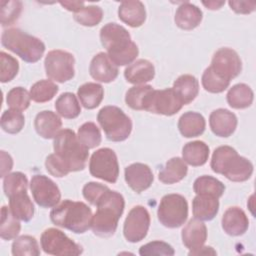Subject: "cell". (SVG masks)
Here are the masks:
<instances>
[{
	"label": "cell",
	"mask_w": 256,
	"mask_h": 256,
	"mask_svg": "<svg viewBox=\"0 0 256 256\" xmlns=\"http://www.w3.org/2000/svg\"><path fill=\"white\" fill-rule=\"evenodd\" d=\"M118 16L122 22L130 27H140L146 19L144 4L138 0L122 1L118 8Z\"/></svg>",
	"instance_id": "44dd1931"
},
{
	"label": "cell",
	"mask_w": 256,
	"mask_h": 256,
	"mask_svg": "<svg viewBox=\"0 0 256 256\" xmlns=\"http://www.w3.org/2000/svg\"><path fill=\"white\" fill-rule=\"evenodd\" d=\"M205 118L197 112H186L181 115L178 121V129L186 138L200 136L205 131Z\"/></svg>",
	"instance_id": "484cf974"
},
{
	"label": "cell",
	"mask_w": 256,
	"mask_h": 256,
	"mask_svg": "<svg viewBox=\"0 0 256 256\" xmlns=\"http://www.w3.org/2000/svg\"><path fill=\"white\" fill-rule=\"evenodd\" d=\"M60 4L67 10L72 11L74 13H76L78 10H80L82 7H84L83 1H61Z\"/></svg>",
	"instance_id": "f5cc1de1"
},
{
	"label": "cell",
	"mask_w": 256,
	"mask_h": 256,
	"mask_svg": "<svg viewBox=\"0 0 256 256\" xmlns=\"http://www.w3.org/2000/svg\"><path fill=\"white\" fill-rule=\"evenodd\" d=\"M181 237L184 246L190 250V255L204 245L207 239L206 225L199 219H191L183 228Z\"/></svg>",
	"instance_id": "d6986e66"
},
{
	"label": "cell",
	"mask_w": 256,
	"mask_h": 256,
	"mask_svg": "<svg viewBox=\"0 0 256 256\" xmlns=\"http://www.w3.org/2000/svg\"><path fill=\"white\" fill-rule=\"evenodd\" d=\"M1 128L9 133L16 134L19 133L25 124V117L21 111L9 109L5 110L1 116Z\"/></svg>",
	"instance_id": "f35d334b"
},
{
	"label": "cell",
	"mask_w": 256,
	"mask_h": 256,
	"mask_svg": "<svg viewBox=\"0 0 256 256\" xmlns=\"http://www.w3.org/2000/svg\"><path fill=\"white\" fill-rule=\"evenodd\" d=\"M9 198V209L19 220L28 222L34 215V205L27 194V191L18 192Z\"/></svg>",
	"instance_id": "83f0119b"
},
{
	"label": "cell",
	"mask_w": 256,
	"mask_h": 256,
	"mask_svg": "<svg viewBox=\"0 0 256 256\" xmlns=\"http://www.w3.org/2000/svg\"><path fill=\"white\" fill-rule=\"evenodd\" d=\"M55 109L57 113L66 119H74L81 113L80 103L77 97L70 92L61 94L55 102Z\"/></svg>",
	"instance_id": "836d02e7"
},
{
	"label": "cell",
	"mask_w": 256,
	"mask_h": 256,
	"mask_svg": "<svg viewBox=\"0 0 256 256\" xmlns=\"http://www.w3.org/2000/svg\"><path fill=\"white\" fill-rule=\"evenodd\" d=\"M109 188L105 185L96 182H88L84 185L82 193L84 198L91 203L92 205H96L102 195L108 190Z\"/></svg>",
	"instance_id": "c3c4849f"
},
{
	"label": "cell",
	"mask_w": 256,
	"mask_h": 256,
	"mask_svg": "<svg viewBox=\"0 0 256 256\" xmlns=\"http://www.w3.org/2000/svg\"><path fill=\"white\" fill-rule=\"evenodd\" d=\"M45 167L46 170L55 177H64L70 173L54 153L47 156Z\"/></svg>",
	"instance_id": "681fc988"
},
{
	"label": "cell",
	"mask_w": 256,
	"mask_h": 256,
	"mask_svg": "<svg viewBox=\"0 0 256 256\" xmlns=\"http://www.w3.org/2000/svg\"><path fill=\"white\" fill-rule=\"evenodd\" d=\"M253 99L254 93L252 89L244 83L232 86L227 93V102L234 109H244L251 106Z\"/></svg>",
	"instance_id": "1f68e13d"
},
{
	"label": "cell",
	"mask_w": 256,
	"mask_h": 256,
	"mask_svg": "<svg viewBox=\"0 0 256 256\" xmlns=\"http://www.w3.org/2000/svg\"><path fill=\"white\" fill-rule=\"evenodd\" d=\"M102 46L107 50V55L117 66L132 63L138 56L137 45L131 40L127 29L116 23H108L100 30Z\"/></svg>",
	"instance_id": "6da1fadb"
},
{
	"label": "cell",
	"mask_w": 256,
	"mask_h": 256,
	"mask_svg": "<svg viewBox=\"0 0 256 256\" xmlns=\"http://www.w3.org/2000/svg\"><path fill=\"white\" fill-rule=\"evenodd\" d=\"M97 120L110 141L121 142L126 140L131 134V119L119 107H103L98 112Z\"/></svg>",
	"instance_id": "52a82bcc"
},
{
	"label": "cell",
	"mask_w": 256,
	"mask_h": 256,
	"mask_svg": "<svg viewBox=\"0 0 256 256\" xmlns=\"http://www.w3.org/2000/svg\"><path fill=\"white\" fill-rule=\"evenodd\" d=\"M89 73L91 77L102 83H109L114 81L118 76V67L115 65L107 53L100 52L96 54L89 66Z\"/></svg>",
	"instance_id": "e0dca14e"
},
{
	"label": "cell",
	"mask_w": 256,
	"mask_h": 256,
	"mask_svg": "<svg viewBox=\"0 0 256 256\" xmlns=\"http://www.w3.org/2000/svg\"><path fill=\"white\" fill-rule=\"evenodd\" d=\"M74 56L63 50H52L45 57L46 75L59 83L69 81L74 77Z\"/></svg>",
	"instance_id": "8fae6325"
},
{
	"label": "cell",
	"mask_w": 256,
	"mask_h": 256,
	"mask_svg": "<svg viewBox=\"0 0 256 256\" xmlns=\"http://www.w3.org/2000/svg\"><path fill=\"white\" fill-rule=\"evenodd\" d=\"M153 90L150 85H138L131 87L125 95L126 104L134 110H144V104L149 93Z\"/></svg>",
	"instance_id": "74e56055"
},
{
	"label": "cell",
	"mask_w": 256,
	"mask_h": 256,
	"mask_svg": "<svg viewBox=\"0 0 256 256\" xmlns=\"http://www.w3.org/2000/svg\"><path fill=\"white\" fill-rule=\"evenodd\" d=\"M34 127L39 136L45 139H51L61 130L62 121L56 113L52 111H42L36 115Z\"/></svg>",
	"instance_id": "7402d4cb"
},
{
	"label": "cell",
	"mask_w": 256,
	"mask_h": 256,
	"mask_svg": "<svg viewBox=\"0 0 256 256\" xmlns=\"http://www.w3.org/2000/svg\"><path fill=\"white\" fill-rule=\"evenodd\" d=\"M95 206H97V211L91 222L93 233L99 237L112 236L124 211L125 201L123 196L116 191L108 189Z\"/></svg>",
	"instance_id": "7a4b0ae2"
},
{
	"label": "cell",
	"mask_w": 256,
	"mask_h": 256,
	"mask_svg": "<svg viewBox=\"0 0 256 256\" xmlns=\"http://www.w3.org/2000/svg\"><path fill=\"white\" fill-rule=\"evenodd\" d=\"M103 18V11L99 6L89 5L84 6L76 13H74V19L76 22L83 26L92 27L101 22Z\"/></svg>",
	"instance_id": "b9f144b4"
},
{
	"label": "cell",
	"mask_w": 256,
	"mask_h": 256,
	"mask_svg": "<svg viewBox=\"0 0 256 256\" xmlns=\"http://www.w3.org/2000/svg\"><path fill=\"white\" fill-rule=\"evenodd\" d=\"M153 179V173L146 164L133 163L125 168V181L127 185L137 193L148 189Z\"/></svg>",
	"instance_id": "2e32d148"
},
{
	"label": "cell",
	"mask_w": 256,
	"mask_h": 256,
	"mask_svg": "<svg viewBox=\"0 0 256 256\" xmlns=\"http://www.w3.org/2000/svg\"><path fill=\"white\" fill-rule=\"evenodd\" d=\"M19 70V63L16 58L5 53L0 52V81L2 83L9 82L15 78Z\"/></svg>",
	"instance_id": "bcb514c9"
},
{
	"label": "cell",
	"mask_w": 256,
	"mask_h": 256,
	"mask_svg": "<svg viewBox=\"0 0 256 256\" xmlns=\"http://www.w3.org/2000/svg\"><path fill=\"white\" fill-rule=\"evenodd\" d=\"M77 96L86 109H94L100 105L104 97V89L98 83L88 82L78 88Z\"/></svg>",
	"instance_id": "4dcf8cb0"
},
{
	"label": "cell",
	"mask_w": 256,
	"mask_h": 256,
	"mask_svg": "<svg viewBox=\"0 0 256 256\" xmlns=\"http://www.w3.org/2000/svg\"><path fill=\"white\" fill-rule=\"evenodd\" d=\"M210 67L217 74L230 81L240 74L242 63L236 51L231 48H220L214 53Z\"/></svg>",
	"instance_id": "9a60e30c"
},
{
	"label": "cell",
	"mask_w": 256,
	"mask_h": 256,
	"mask_svg": "<svg viewBox=\"0 0 256 256\" xmlns=\"http://www.w3.org/2000/svg\"><path fill=\"white\" fill-rule=\"evenodd\" d=\"M157 216L160 223L167 228L182 226L188 217V203L180 194L165 195L158 206Z\"/></svg>",
	"instance_id": "ba28073f"
},
{
	"label": "cell",
	"mask_w": 256,
	"mask_h": 256,
	"mask_svg": "<svg viewBox=\"0 0 256 256\" xmlns=\"http://www.w3.org/2000/svg\"><path fill=\"white\" fill-rule=\"evenodd\" d=\"M1 43L3 47L12 51L28 63L39 61L45 51V44L39 38L27 34L18 28L4 30Z\"/></svg>",
	"instance_id": "8992f818"
},
{
	"label": "cell",
	"mask_w": 256,
	"mask_h": 256,
	"mask_svg": "<svg viewBox=\"0 0 256 256\" xmlns=\"http://www.w3.org/2000/svg\"><path fill=\"white\" fill-rule=\"evenodd\" d=\"M230 8L238 14H249L253 12L256 8V2L255 1H236L232 0L228 2Z\"/></svg>",
	"instance_id": "f907efd6"
},
{
	"label": "cell",
	"mask_w": 256,
	"mask_h": 256,
	"mask_svg": "<svg viewBox=\"0 0 256 256\" xmlns=\"http://www.w3.org/2000/svg\"><path fill=\"white\" fill-rule=\"evenodd\" d=\"M58 92V86L51 80H40L30 89V97L34 102L44 103L50 101Z\"/></svg>",
	"instance_id": "d590c367"
},
{
	"label": "cell",
	"mask_w": 256,
	"mask_h": 256,
	"mask_svg": "<svg viewBox=\"0 0 256 256\" xmlns=\"http://www.w3.org/2000/svg\"><path fill=\"white\" fill-rule=\"evenodd\" d=\"M40 243L43 251L50 255L76 256L83 252V249L79 244L56 228L46 229L41 235Z\"/></svg>",
	"instance_id": "30bf717a"
},
{
	"label": "cell",
	"mask_w": 256,
	"mask_h": 256,
	"mask_svg": "<svg viewBox=\"0 0 256 256\" xmlns=\"http://www.w3.org/2000/svg\"><path fill=\"white\" fill-rule=\"evenodd\" d=\"M0 157H1V177L4 178L12 169L13 160L11 156L5 151H1Z\"/></svg>",
	"instance_id": "816d5d0a"
},
{
	"label": "cell",
	"mask_w": 256,
	"mask_h": 256,
	"mask_svg": "<svg viewBox=\"0 0 256 256\" xmlns=\"http://www.w3.org/2000/svg\"><path fill=\"white\" fill-rule=\"evenodd\" d=\"M237 117L227 109L214 110L209 117V125L212 132L219 137L231 136L237 127Z\"/></svg>",
	"instance_id": "ac0fdd59"
},
{
	"label": "cell",
	"mask_w": 256,
	"mask_h": 256,
	"mask_svg": "<svg viewBox=\"0 0 256 256\" xmlns=\"http://www.w3.org/2000/svg\"><path fill=\"white\" fill-rule=\"evenodd\" d=\"M21 229L19 219H17L7 206L1 208L0 236L4 240H12L17 237Z\"/></svg>",
	"instance_id": "e575fe53"
},
{
	"label": "cell",
	"mask_w": 256,
	"mask_h": 256,
	"mask_svg": "<svg viewBox=\"0 0 256 256\" xmlns=\"http://www.w3.org/2000/svg\"><path fill=\"white\" fill-rule=\"evenodd\" d=\"M79 141L88 149L95 148L101 143V132L93 122H86L78 129Z\"/></svg>",
	"instance_id": "60d3db41"
},
{
	"label": "cell",
	"mask_w": 256,
	"mask_h": 256,
	"mask_svg": "<svg viewBox=\"0 0 256 256\" xmlns=\"http://www.w3.org/2000/svg\"><path fill=\"white\" fill-rule=\"evenodd\" d=\"M221 224L224 232L228 235L240 236L247 231L249 220L242 209L239 207H230L224 212Z\"/></svg>",
	"instance_id": "ffe728a7"
},
{
	"label": "cell",
	"mask_w": 256,
	"mask_h": 256,
	"mask_svg": "<svg viewBox=\"0 0 256 256\" xmlns=\"http://www.w3.org/2000/svg\"><path fill=\"white\" fill-rule=\"evenodd\" d=\"M219 210L218 198L210 195H196L192 201V212L201 221L212 220Z\"/></svg>",
	"instance_id": "d4e9b609"
},
{
	"label": "cell",
	"mask_w": 256,
	"mask_h": 256,
	"mask_svg": "<svg viewBox=\"0 0 256 256\" xmlns=\"http://www.w3.org/2000/svg\"><path fill=\"white\" fill-rule=\"evenodd\" d=\"M202 254H205V255H207V254H216V251L213 250L212 247H208V246L203 247V246H202L200 249L194 251V252L191 253L190 255H202Z\"/></svg>",
	"instance_id": "11a10c76"
},
{
	"label": "cell",
	"mask_w": 256,
	"mask_h": 256,
	"mask_svg": "<svg viewBox=\"0 0 256 256\" xmlns=\"http://www.w3.org/2000/svg\"><path fill=\"white\" fill-rule=\"evenodd\" d=\"M139 254L141 256H151V255H165L172 256L175 254L173 247L163 241H152L149 242L139 249Z\"/></svg>",
	"instance_id": "7dc6e473"
},
{
	"label": "cell",
	"mask_w": 256,
	"mask_h": 256,
	"mask_svg": "<svg viewBox=\"0 0 256 256\" xmlns=\"http://www.w3.org/2000/svg\"><path fill=\"white\" fill-rule=\"evenodd\" d=\"M150 226V214L141 205L133 207L128 213L124 226L123 234L128 242L136 243L143 240Z\"/></svg>",
	"instance_id": "4fadbf2b"
},
{
	"label": "cell",
	"mask_w": 256,
	"mask_h": 256,
	"mask_svg": "<svg viewBox=\"0 0 256 256\" xmlns=\"http://www.w3.org/2000/svg\"><path fill=\"white\" fill-rule=\"evenodd\" d=\"M22 3L15 0L0 1V21L2 26L12 25L20 16Z\"/></svg>",
	"instance_id": "7bdbcfd3"
},
{
	"label": "cell",
	"mask_w": 256,
	"mask_h": 256,
	"mask_svg": "<svg viewBox=\"0 0 256 256\" xmlns=\"http://www.w3.org/2000/svg\"><path fill=\"white\" fill-rule=\"evenodd\" d=\"M124 76L127 82L131 84L142 85L154 78L155 68L150 61L146 59H139L130 64L125 69Z\"/></svg>",
	"instance_id": "603a6c76"
},
{
	"label": "cell",
	"mask_w": 256,
	"mask_h": 256,
	"mask_svg": "<svg viewBox=\"0 0 256 256\" xmlns=\"http://www.w3.org/2000/svg\"><path fill=\"white\" fill-rule=\"evenodd\" d=\"M54 154L69 172L82 171L86 167L89 152L73 130L61 129L54 137Z\"/></svg>",
	"instance_id": "277c9868"
},
{
	"label": "cell",
	"mask_w": 256,
	"mask_h": 256,
	"mask_svg": "<svg viewBox=\"0 0 256 256\" xmlns=\"http://www.w3.org/2000/svg\"><path fill=\"white\" fill-rule=\"evenodd\" d=\"M183 103L172 88L163 90L153 89L144 104V110L155 114L172 116L181 110Z\"/></svg>",
	"instance_id": "7c38bea8"
},
{
	"label": "cell",
	"mask_w": 256,
	"mask_h": 256,
	"mask_svg": "<svg viewBox=\"0 0 256 256\" xmlns=\"http://www.w3.org/2000/svg\"><path fill=\"white\" fill-rule=\"evenodd\" d=\"M92 211L80 201L64 200L50 212V219L56 226L82 234L91 228Z\"/></svg>",
	"instance_id": "5b68a950"
},
{
	"label": "cell",
	"mask_w": 256,
	"mask_h": 256,
	"mask_svg": "<svg viewBox=\"0 0 256 256\" xmlns=\"http://www.w3.org/2000/svg\"><path fill=\"white\" fill-rule=\"evenodd\" d=\"M30 189L35 202L43 208L55 207L61 199L58 186L45 175H34L30 182Z\"/></svg>",
	"instance_id": "5bb4252c"
},
{
	"label": "cell",
	"mask_w": 256,
	"mask_h": 256,
	"mask_svg": "<svg viewBox=\"0 0 256 256\" xmlns=\"http://www.w3.org/2000/svg\"><path fill=\"white\" fill-rule=\"evenodd\" d=\"M172 89L183 105L192 102L199 93V83L196 77L190 74L179 76L173 83Z\"/></svg>",
	"instance_id": "4316f807"
},
{
	"label": "cell",
	"mask_w": 256,
	"mask_h": 256,
	"mask_svg": "<svg viewBox=\"0 0 256 256\" xmlns=\"http://www.w3.org/2000/svg\"><path fill=\"white\" fill-rule=\"evenodd\" d=\"M188 168L183 159L173 157L168 160L158 174L159 180L164 184H174L181 181L187 174Z\"/></svg>",
	"instance_id": "f546056e"
},
{
	"label": "cell",
	"mask_w": 256,
	"mask_h": 256,
	"mask_svg": "<svg viewBox=\"0 0 256 256\" xmlns=\"http://www.w3.org/2000/svg\"><path fill=\"white\" fill-rule=\"evenodd\" d=\"M202 20V11L196 5L185 2L176 10L174 21L175 24L183 30H192L196 28Z\"/></svg>",
	"instance_id": "cb8c5ba5"
},
{
	"label": "cell",
	"mask_w": 256,
	"mask_h": 256,
	"mask_svg": "<svg viewBox=\"0 0 256 256\" xmlns=\"http://www.w3.org/2000/svg\"><path fill=\"white\" fill-rule=\"evenodd\" d=\"M193 190L198 195H210L219 199L225 191V186L218 179L203 175L194 181Z\"/></svg>",
	"instance_id": "d6a6232c"
},
{
	"label": "cell",
	"mask_w": 256,
	"mask_h": 256,
	"mask_svg": "<svg viewBox=\"0 0 256 256\" xmlns=\"http://www.w3.org/2000/svg\"><path fill=\"white\" fill-rule=\"evenodd\" d=\"M210 165L215 173L222 174L233 182H244L253 173V164L240 156L234 148L226 145L214 150Z\"/></svg>",
	"instance_id": "3957f363"
},
{
	"label": "cell",
	"mask_w": 256,
	"mask_h": 256,
	"mask_svg": "<svg viewBox=\"0 0 256 256\" xmlns=\"http://www.w3.org/2000/svg\"><path fill=\"white\" fill-rule=\"evenodd\" d=\"M90 174L109 183H115L119 176V164L115 152L110 148L95 151L89 161Z\"/></svg>",
	"instance_id": "9c48e42d"
},
{
	"label": "cell",
	"mask_w": 256,
	"mask_h": 256,
	"mask_svg": "<svg viewBox=\"0 0 256 256\" xmlns=\"http://www.w3.org/2000/svg\"><path fill=\"white\" fill-rule=\"evenodd\" d=\"M30 93L23 87H14L12 88L6 97L7 105L10 109L24 111L30 105Z\"/></svg>",
	"instance_id": "f6af8a7d"
},
{
	"label": "cell",
	"mask_w": 256,
	"mask_h": 256,
	"mask_svg": "<svg viewBox=\"0 0 256 256\" xmlns=\"http://www.w3.org/2000/svg\"><path fill=\"white\" fill-rule=\"evenodd\" d=\"M224 1H203L202 4L205 5L208 9L210 10H217V9H220L222 5H224Z\"/></svg>",
	"instance_id": "db71d44e"
},
{
	"label": "cell",
	"mask_w": 256,
	"mask_h": 256,
	"mask_svg": "<svg viewBox=\"0 0 256 256\" xmlns=\"http://www.w3.org/2000/svg\"><path fill=\"white\" fill-rule=\"evenodd\" d=\"M28 180L25 174L21 172H13L7 174L3 180V189L7 197H10L18 192L27 191Z\"/></svg>",
	"instance_id": "ee69618b"
},
{
	"label": "cell",
	"mask_w": 256,
	"mask_h": 256,
	"mask_svg": "<svg viewBox=\"0 0 256 256\" xmlns=\"http://www.w3.org/2000/svg\"><path fill=\"white\" fill-rule=\"evenodd\" d=\"M182 157L185 163L197 167L204 165L209 157V147L203 141H192L184 145Z\"/></svg>",
	"instance_id": "f1b7e54d"
},
{
	"label": "cell",
	"mask_w": 256,
	"mask_h": 256,
	"mask_svg": "<svg viewBox=\"0 0 256 256\" xmlns=\"http://www.w3.org/2000/svg\"><path fill=\"white\" fill-rule=\"evenodd\" d=\"M12 254L14 256H38L40 248L37 240L30 235H22L12 243Z\"/></svg>",
	"instance_id": "8d00e7d4"
},
{
	"label": "cell",
	"mask_w": 256,
	"mask_h": 256,
	"mask_svg": "<svg viewBox=\"0 0 256 256\" xmlns=\"http://www.w3.org/2000/svg\"><path fill=\"white\" fill-rule=\"evenodd\" d=\"M202 85L210 93H221L226 90L230 81L217 74L210 66L205 69L202 75Z\"/></svg>",
	"instance_id": "ab89813d"
}]
</instances>
